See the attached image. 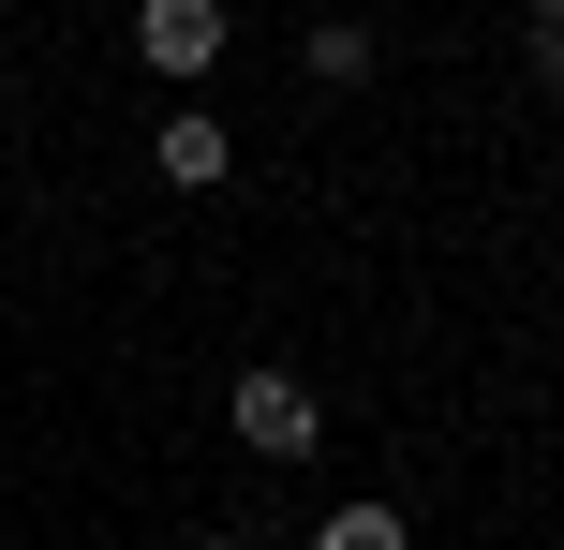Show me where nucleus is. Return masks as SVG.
Masks as SVG:
<instances>
[{
  "label": "nucleus",
  "instance_id": "39448f33",
  "mask_svg": "<svg viewBox=\"0 0 564 550\" xmlns=\"http://www.w3.org/2000/svg\"><path fill=\"white\" fill-rule=\"evenodd\" d=\"M535 75H564V0H550V15H535Z\"/></svg>",
  "mask_w": 564,
  "mask_h": 550
},
{
  "label": "nucleus",
  "instance_id": "20e7f679",
  "mask_svg": "<svg viewBox=\"0 0 564 550\" xmlns=\"http://www.w3.org/2000/svg\"><path fill=\"white\" fill-rule=\"evenodd\" d=\"M312 550H401V521H387V506H327V536H312Z\"/></svg>",
  "mask_w": 564,
  "mask_h": 550
},
{
  "label": "nucleus",
  "instance_id": "7ed1b4c3",
  "mask_svg": "<svg viewBox=\"0 0 564 550\" xmlns=\"http://www.w3.org/2000/svg\"><path fill=\"white\" fill-rule=\"evenodd\" d=\"M149 149H164V179H178V194H208V179L238 164V134H224V119H194V105H178V119H164Z\"/></svg>",
  "mask_w": 564,
  "mask_h": 550
},
{
  "label": "nucleus",
  "instance_id": "f03ea898",
  "mask_svg": "<svg viewBox=\"0 0 564 550\" xmlns=\"http://www.w3.org/2000/svg\"><path fill=\"white\" fill-rule=\"evenodd\" d=\"M134 60H149V75H208V60H224V0H149Z\"/></svg>",
  "mask_w": 564,
  "mask_h": 550
},
{
  "label": "nucleus",
  "instance_id": "f257e3e1",
  "mask_svg": "<svg viewBox=\"0 0 564 550\" xmlns=\"http://www.w3.org/2000/svg\"><path fill=\"white\" fill-rule=\"evenodd\" d=\"M312 432H327V417H312V387L282 373V357H253V373H238V446H253V462H297Z\"/></svg>",
  "mask_w": 564,
  "mask_h": 550
}]
</instances>
